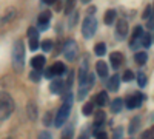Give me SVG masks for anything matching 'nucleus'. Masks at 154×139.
Listing matches in <instances>:
<instances>
[{"instance_id":"nucleus-1","label":"nucleus","mask_w":154,"mask_h":139,"mask_svg":"<svg viewBox=\"0 0 154 139\" xmlns=\"http://www.w3.org/2000/svg\"><path fill=\"white\" fill-rule=\"evenodd\" d=\"M12 67L17 71H22L25 68V43L23 40H16L14 48H12Z\"/></svg>"},{"instance_id":"nucleus-2","label":"nucleus","mask_w":154,"mask_h":139,"mask_svg":"<svg viewBox=\"0 0 154 139\" xmlns=\"http://www.w3.org/2000/svg\"><path fill=\"white\" fill-rule=\"evenodd\" d=\"M14 111V102L12 97L6 91H0V121H5Z\"/></svg>"},{"instance_id":"nucleus-3","label":"nucleus","mask_w":154,"mask_h":139,"mask_svg":"<svg viewBox=\"0 0 154 139\" xmlns=\"http://www.w3.org/2000/svg\"><path fill=\"white\" fill-rule=\"evenodd\" d=\"M96 30H97V20L89 16L83 20V25H82V34L85 39H91V37L96 34Z\"/></svg>"},{"instance_id":"nucleus-4","label":"nucleus","mask_w":154,"mask_h":139,"mask_svg":"<svg viewBox=\"0 0 154 139\" xmlns=\"http://www.w3.org/2000/svg\"><path fill=\"white\" fill-rule=\"evenodd\" d=\"M77 54H79V48H77V43L74 40H66L65 45H63V56H65L66 60H75Z\"/></svg>"},{"instance_id":"nucleus-5","label":"nucleus","mask_w":154,"mask_h":139,"mask_svg":"<svg viewBox=\"0 0 154 139\" xmlns=\"http://www.w3.org/2000/svg\"><path fill=\"white\" fill-rule=\"evenodd\" d=\"M69 111H71V107L66 105V104H63L60 107V110L57 111V116H56V122H54L56 127H62V125L66 122V119L69 116Z\"/></svg>"},{"instance_id":"nucleus-6","label":"nucleus","mask_w":154,"mask_h":139,"mask_svg":"<svg viewBox=\"0 0 154 139\" xmlns=\"http://www.w3.org/2000/svg\"><path fill=\"white\" fill-rule=\"evenodd\" d=\"M143 97H145V96L140 94V93H137V94H134V96H130V97H126L125 105H126L128 108H137V107H140V104H142Z\"/></svg>"},{"instance_id":"nucleus-7","label":"nucleus","mask_w":154,"mask_h":139,"mask_svg":"<svg viewBox=\"0 0 154 139\" xmlns=\"http://www.w3.org/2000/svg\"><path fill=\"white\" fill-rule=\"evenodd\" d=\"M88 76H89L88 74V62L83 60L82 65H80V70H79V82H80V85H85L86 84Z\"/></svg>"},{"instance_id":"nucleus-8","label":"nucleus","mask_w":154,"mask_h":139,"mask_svg":"<svg viewBox=\"0 0 154 139\" xmlns=\"http://www.w3.org/2000/svg\"><path fill=\"white\" fill-rule=\"evenodd\" d=\"M49 20H51V12L49 11H43L42 14L38 16V28H40V30H46Z\"/></svg>"},{"instance_id":"nucleus-9","label":"nucleus","mask_w":154,"mask_h":139,"mask_svg":"<svg viewBox=\"0 0 154 139\" xmlns=\"http://www.w3.org/2000/svg\"><path fill=\"white\" fill-rule=\"evenodd\" d=\"M109 60H111V65H112L114 68H119V67L122 65V62H123V54L119 53V51H114V53H111Z\"/></svg>"},{"instance_id":"nucleus-10","label":"nucleus","mask_w":154,"mask_h":139,"mask_svg":"<svg viewBox=\"0 0 154 139\" xmlns=\"http://www.w3.org/2000/svg\"><path fill=\"white\" fill-rule=\"evenodd\" d=\"M96 71H97V74L100 76V77H106V74H108V65L105 64L103 60H99L97 64H96Z\"/></svg>"},{"instance_id":"nucleus-11","label":"nucleus","mask_w":154,"mask_h":139,"mask_svg":"<svg viewBox=\"0 0 154 139\" xmlns=\"http://www.w3.org/2000/svg\"><path fill=\"white\" fill-rule=\"evenodd\" d=\"M31 65H32V68L34 70H40V68H43V65H45V57L43 56H35V57H32L31 59Z\"/></svg>"},{"instance_id":"nucleus-12","label":"nucleus","mask_w":154,"mask_h":139,"mask_svg":"<svg viewBox=\"0 0 154 139\" xmlns=\"http://www.w3.org/2000/svg\"><path fill=\"white\" fill-rule=\"evenodd\" d=\"M119 84H120V77H119L117 74H114L112 77L109 79V82H108V90L117 91V90H119Z\"/></svg>"},{"instance_id":"nucleus-13","label":"nucleus","mask_w":154,"mask_h":139,"mask_svg":"<svg viewBox=\"0 0 154 139\" xmlns=\"http://www.w3.org/2000/svg\"><path fill=\"white\" fill-rule=\"evenodd\" d=\"M117 34L122 36V37H125L128 34V23H126V20L122 19V20L117 22Z\"/></svg>"},{"instance_id":"nucleus-14","label":"nucleus","mask_w":154,"mask_h":139,"mask_svg":"<svg viewBox=\"0 0 154 139\" xmlns=\"http://www.w3.org/2000/svg\"><path fill=\"white\" fill-rule=\"evenodd\" d=\"M106 97H108L106 91H100L99 94H96V99H94V100H96V104H97L99 107H103V105L108 102V99H106Z\"/></svg>"},{"instance_id":"nucleus-15","label":"nucleus","mask_w":154,"mask_h":139,"mask_svg":"<svg viewBox=\"0 0 154 139\" xmlns=\"http://www.w3.org/2000/svg\"><path fill=\"white\" fill-rule=\"evenodd\" d=\"M63 81H54V82H51V85H49V90H51V93H60L62 90H63Z\"/></svg>"},{"instance_id":"nucleus-16","label":"nucleus","mask_w":154,"mask_h":139,"mask_svg":"<svg viewBox=\"0 0 154 139\" xmlns=\"http://www.w3.org/2000/svg\"><path fill=\"white\" fill-rule=\"evenodd\" d=\"M116 16H117V12H116L114 9H108L106 12H105V17H103V22L106 23V25H111L114 20H116Z\"/></svg>"},{"instance_id":"nucleus-17","label":"nucleus","mask_w":154,"mask_h":139,"mask_svg":"<svg viewBox=\"0 0 154 139\" xmlns=\"http://www.w3.org/2000/svg\"><path fill=\"white\" fill-rule=\"evenodd\" d=\"M65 70H66V68H65V65H63L62 62H56V64L51 67V71H53L54 76H56V74H57V76H59V74H63V73H65Z\"/></svg>"},{"instance_id":"nucleus-18","label":"nucleus","mask_w":154,"mask_h":139,"mask_svg":"<svg viewBox=\"0 0 154 139\" xmlns=\"http://www.w3.org/2000/svg\"><path fill=\"white\" fill-rule=\"evenodd\" d=\"M37 105L34 104V102H29L28 104V116H29V119L31 121H35L37 119Z\"/></svg>"},{"instance_id":"nucleus-19","label":"nucleus","mask_w":154,"mask_h":139,"mask_svg":"<svg viewBox=\"0 0 154 139\" xmlns=\"http://www.w3.org/2000/svg\"><path fill=\"white\" fill-rule=\"evenodd\" d=\"M122 107H123V100L122 99H114L112 102H111V110L114 111V113H119L120 110H122Z\"/></svg>"},{"instance_id":"nucleus-20","label":"nucleus","mask_w":154,"mask_h":139,"mask_svg":"<svg viewBox=\"0 0 154 139\" xmlns=\"http://www.w3.org/2000/svg\"><path fill=\"white\" fill-rule=\"evenodd\" d=\"M103 122H105V113L102 111V110H99L96 113V116H94V125H96V127H99V125H102Z\"/></svg>"},{"instance_id":"nucleus-21","label":"nucleus","mask_w":154,"mask_h":139,"mask_svg":"<svg viewBox=\"0 0 154 139\" xmlns=\"http://www.w3.org/2000/svg\"><path fill=\"white\" fill-rule=\"evenodd\" d=\"M94 53L97 54V56H103L105 53H106V45L103 43V42H100V43H96V46H94Z\"/></svg>"},{"instance_id":"nucleus-22","label":"nucleus","mask_w":154,"mask_h":139,"mask_svg":"<svg viewBox=\"0 0 154 139\" xmlns=\"http://www.w3.org/2000/svg\"><path fill=\"white\" fill-rule=\"evenodd\" d=\"M134 59H136V62H137L139 65H143L145 62L148 60V54L145 51H140V53H136V57Z\"/></svg>"},{"instance_id":"nucleus-23","label":"nucleus","mask_w":154,"mask_h":139,"mask_svg":"<svg viewBox=\"0 0 154 139\" xmlns=\"http://www.w3.org/2000/svg\"><path fill=\"white\" fill-rule=\"evenodd\" d=\"M93 110H94V104L93 102H86L82 108V113L85 116H89V115H93Z\"/></svg>"},{"instance_id":"nucleus-24","label":"nucleus","mask_w":154,"mask_h":139,"mask_svg":"<svg viewBox=\"0 0 154 139\" xmlns=\"http://www.w3.org/2000/svg\"><path fill=\"white\" fill-rule=\"evenodd\" d=\"M142 36H143V33H142V27H136L134 31H133V40H131V45H133L137 39H140Z\"/></svg>"},{"instance_id":"nucleus-25","label":"nucleus","mask_w":154,"mask_h":139,"mask_svg":"<svg viewBox=\"0 0 154 139\" xmlns=\"http://www.w3.org/2000/svg\"><path fill=\"white\" fill-rule=\"evenodd\" d=\"M74 8H75V0H66V3H65V12L66 14H71L74 11Z\"/></svg>"},{"instance_id":"nucleus-26","label":"nucleus","mask_w":154,"mask_h":139,"mask_svg":"<svg viewBox=\"0 0 154 139\" xmlns=\"http://www.w3.org/2000/svg\"><path fill=\"white\" fill-rule=\"evenodd\" d=\"M139 124H140V118H134L131 121V125H130V133L131 134H134V131L139 128Z\"/></svg>"},{"instance_id":"nucleus-27","label":"nucleus","mask_w":154,"mask_h":139,"mask_svg":"<svg viewBox=\"0 0 154 139\" xmlns=\"http://www.w3.org/2000/svg\"><path fill=\"white\" fill-rule=\"evenodd\" d=\"M40 46V42H38V37H34V39H29V49L35 51V49Z\"/></svg>"},{"instance_id":"nucleus-28","label":"nucleus","mask_w":154,"mask_h":139,"mask_svg":"<svg viewBox=\"0 0 154 139\" xmlns=\"http://www.w3.org/2000/svg\"><path fill=\"white\" fill-rule=\"evenodd\" d=\"M137 82H139L140 87L146 85V76H145V73H137Z\"/></svg>"},{"instance_id":"nucleus-29","label":"nucleus","mask_w":154,"mask_h":139,"mask_svg":"<svg viewBox=\"0 0 154 139\" xmlns=\"http://www.w3.org/2000/svg\"><path fill=\"white\" fill-rule=\"evenodd\" d=\"M40 46H42L43 51H51V48H53V42H51L49 39H46V40H43L40 43Z\"/></svg>"},{"instance_id":"nucleus-30","label":"nucleus","mask_w":154,"mask_h":139,"mask_svg":"<svg viewBox=\"0 0 154 139\" xmlns=\"http://www.w3.org/2000/svg\"><path fill=\"white\" fill-rule=\"evenodd\" d=\"M152 14H154V11H152V6H146L145 8V11H143V14H142V17L146 20V19H149V17H152Z\"/></svg>"},{"instance_id":"nucleus-31","label":"nucleus","mask_w":154,"mask_h":139,"mask_svg":"<svg viewBox=\"0 0 154 139\" xmlns=\"http://www.w3.org/2000/svg\"><path fill=\"white\" fill-rule=\"evenodd\" d=\"M122 77H123V81H125V82H130V81H133V79H134V73H133L131 70H126V71L123 73Z\"/></svg>"},{"instance_id":"nucleus-32","label":"nucleus","mask_w":154,"mask_h":139,"mask_svg":"<svg viewBox=\"0 0 154 139\" xmlns=\"http://www.w3.org/2000/svg\"><path fill=\"white\" fill-rule=\"evenodd\" d=\"M142 45H143L145 48H148V46L151 45V36H149V34H143V36H142Z\"/></svg>"},{"instance_id":"nucleus-33","label":"nucleus","mask_w":154,"mask_h":139,"mask_svg":"<svg viewBox=\"0 0 154 139\" xmlns=\"http://www.w3.org/2000/svg\"><path fill=\"white\" fill-rule=\"evenodd\" d=\"M28 36H29V39H34V37H38V33H37V30L35 28H28Z\"/></svg>"},{"instance_id":"nucleus-34","label":"nucleus","mask_w":154,"mask_h":139,"mask_svg":"<svg viewBox=\"0 0 154 139\" xmlns=\"http://www.w3.org/2000/svg\"><path fill=\"white\" fill-rule=\"evenodd\" d=\"M77 17H79V14H77V12L74 11V14L71 16V19H69V28H72L74 25H75V22H77Z\"/></svg>"},{"instance_id":"nucleus-35","label":"nucleus","mask_w":154,"mask_h":139,"mask_svg":"<svg viewBox=\"0 0 154 139\" xmlns=\"http://www.w3.org/2000/svg\"><path fill=\"white\" fill-rule=\"evenodd\" d=\"M151 137H152V131L151 130H146V131L142 133V136H140L139 139H151Z\"/></svg>"},{"instance_id":"nucleus-36","label":"nucleus","mask_w":154,"mask_h":139,"mask_svg":"<svg viewBox=\"0 0 154 139\" xmlns=\"http://www.w3.org/2000/svg\"><path fill=\"white\" fill-rule=\"evenodd\" d=\"M51 118H53V116H51V113H46V115H45V122H43V124L46 125V127L53 124V119H51Z\"/></svg>"},{"instance_id":"nucleus-37","label":"nucleus","mask_w":154,"mask_h":139,"mask_svg":"<svg viewBox=\"0 0 154 139\" xmlns=\"http://www.w3.org/2000/svg\"><path fill=\"white\" fill-rule=\"evenodd\" d=\"M37 139H53V136H51L48 131H42L40 134H38V137Z\"/></svg>"},{"instance_id":"nucleus-38","label":"nucleus","mask_w":154,"mask_h":139,"mask_svg":"<svg viewBox=\"0 0 154 139\" xmlns=\"http://www.w3.org/2000/svg\"><path fill=\"white\" fill-rule=\"evenodd\" d=\"M38 79H40V74H38V71H35V70H34V71L31 73V81H34V82H37Z\"/></svg>"},{"instance_id":"nucleus-39","label":"nucleus","mask_w":154,"mask_h":139,"mask_svg":"<svg viewBox=\"0 0 154 139\" xmlns=\"http://www.w3.org/2000/svg\"><path fill=\"white\" fill-rule=\"evenodd\" d=\"M96 137H97V139H108V136H106L105 131H97V133H96Z\"/></svg>"},{"instance_id":"nucleus-40","label":"nucleus","mask_w":154,"mask_h":139,"mask_svg":"<svg viewBox=\"0 0 154 139\" xmlns=\"http://www.w3.org/2000/svg\"><path fill=\"white\" fill-rule=\"evenodd\" d=\"M122 131H123V128H117V130H116V133H114V139H120L122 137Z\"/></svg>"},{"instance_id":"nucleus-41","label":"nucleus","mask_w":154,"mask_h":139,"mask_svg":"<svg viewBox=\"0 0 154 139\" xmlns=\"http://www.w3.org/2000/svg\"><path fill=\"white\" fill-rule=\"evenodd\" d=\"M72 77H74V71H72V73H69V76H68V81H66V88H69V87H71V84H72Z\"/></svg>"},{"instance_id":"nucleus-42","label":"nucleus","mask_w":154,"mask_h":139,"mask_svg":"<svg viewBox=\"0 0 154 139\" xmlns=\"http://www.w3.org/2000/svg\"><path fill=\"white\" fill-rule=\"evenodd\" d=\"M53 71H51V68H48L46 71H45V77H48V79H51V77H53Z\"/></svg>"},{"instance_id":"nucleus-43","label":"nucleus","mask_w":154,"mask_h":139,"mask_svg":"<svg viewBox=\"0 0 154 139\" xmlns=\"http://www.w3.org/2000/svg\"><path fill=\"white\" fill-rule=\"evenodd\" d=\"M148 27H149V28H154V16H152V17H149V23H148Z\"/></svg>"},{"instance_id":"nucleus-44","label":"nucleus","mask_w":154,"mask_h":139,"mask_svg":"<svg viewBox=\"0 0 154 139\" xmlns=\"http://www.w3.org/2000/svg\"><path fill=\"white\" fill-rule=\"evenodd\" d=\"M43 3H48V5H53V3H56L57 0H42Z\"/></svg>"},{"instance_id":"nucleus-45","label":"nucleus","mask_w":154,"mask_h":139,"mask_svg":"<svg viewBox=\"0 0 154 139\" xmlns=\"http://www.w3.org/2000/svg\"><path fill=\"white\" fill-rule=\"evenodd\" d=\"M62 139H71V134H69V131H66L65 134L62 136Z\"/></svg>"},{"instance_id":"nucleus-46","label":"nucleus","mask_w":154,"mask_h":139,"mask_svg":"<svg viewBox=\"0 0 154 139\" xmlns=\"http://www.w3.org/2000/svg\"><path fill=\"white\" fill-rule=\"evenodd\" d=\"M79 139H88V133H86V131H83V133L80 134V137H79Z\"/></svg>"},{"instance_id":"nucleus-47","label":"nucleus","mask_w":154,"mask_h":139,"mask_svg":"<svg viewBox=\"0 0 154 139\" xmlns=\"http://www.w3.org/2000/svg\"><path fill=\"white\" fill-rule=\"evenodd\" d=\"M88 12H89V14H91V16H93V14H94V12H96V8H94V6H91V8H89V9H88Z\"/></svg>"},{"instance_id":"nucleus-48","label":"nucleus","mask_w":154,"mask_h":139,"mask_svg":"<svg viewBox=\"0 0 154 139\" xmlns=\"http://www.w3.org/2000/svg\"><path fill=\"white\" fill-rule=\"evenodd\" d=\"M80 2H83V3H86V2H89V0H80Z\"/></svg>"},{"instance_id":"nucleus-49","label":"nucleus","mask_w":154,"mask_h":139,"mask_svg":"<svg viewBox=\"0 0 154 139\" xmlns=\"http://www.w3.org/2000/svg\"><path fill=\"white\" fill-rule=\"evenodd\" d=\"M152 11H154V6H152Z\"/></svg>"}]
</instances>
